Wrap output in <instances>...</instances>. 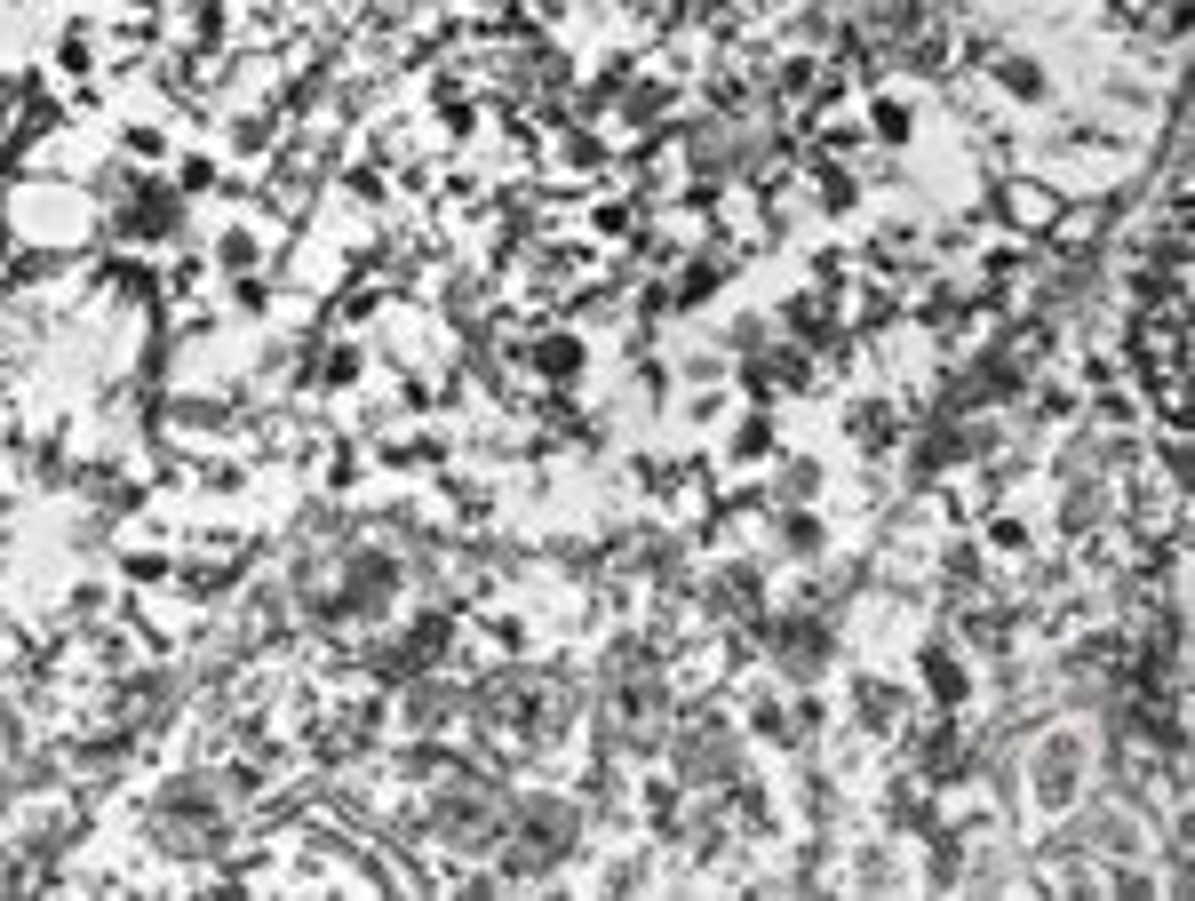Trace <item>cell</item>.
<instances>
[{"instance_id":"6da1fadb","label":"cell","mask_w":1195,"mask_h":901,"mask_svg":"<svg viewBox=\"0 0 1195 901\" xmlns=\"http://www.w3.org/2000/svg\"><path fill=\"white\" fill-rule=\"evenodd\" d=\"M534 367H542V376H574V367H583V344H574V336H551V344L534 351Z\"/></svg>"},{"instance_id":"7a4b0ae2","label":"cell","mask_w":1195,"mask_h":901,"mask_svg":"<svg viewBox=\"0 0 1195 901\" xmlns=\"http://www.w3.org/2000/svg\"><path fill=\"white\" fill-rule=\"evenodd\" d=\"M925 679H933V694H941V703H965V671H956L948 654H925Z\"/></svg>"}]
</instances>
